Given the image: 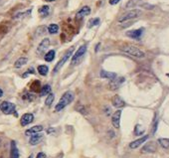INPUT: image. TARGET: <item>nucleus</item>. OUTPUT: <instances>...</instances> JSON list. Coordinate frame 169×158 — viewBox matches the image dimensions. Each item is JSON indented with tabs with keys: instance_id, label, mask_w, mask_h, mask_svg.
<instances>
[{
	"instance_id": "31",
	"label": "nucleus",
	"mask_w": 169,
	"mask_h": 158,
	"mask_svg": "<svg viewBox=\"0 0 169 158\" xmlns=\"http://www.w3.org/2000/svg\"><path fill=\"white\" fill-rule=\"evenodd\" d=\"M23 99H28V101H32V99H34V96H32V94H25V96L23 97Z\"/></svg>"
},
{
	"instance_id": "17",
	"label": "nucleus",
	"mask_w": 169,
	"mask_h": 158,
	"mask_svg": "<svg viewBox=\"0 0 169 158\" xmlns=\"http://www.w3.org/2000/svg\"><path fill=\"white\" fill-rule=\"evenodd\" d=\"M43 138V135L40 133H36V134H33V135H31L30 137V140H29V143L31 145H37V144L42 140Z\"/></svg>"
},
{
	"instance_id": "35",
	"label": "nucleus",
	"mask_w": 169,
	"mask_h": 158,
	"mask_svg": "<svg viewBox=\"0 0 169 158\" xmlns=\"http://www.w3.org/2000/svg\"><path fill=\"white\" fill-rule=\"evenodd\" d=\"M133 22H129V23H126V24H123V26H121V28H126V27H128L129 25H131Z\"/></svg>"
},
{
	"instance_id": "6",
	"label": "nucleus",
	"mask_w": 169,
	"mask_h": 158,
	"mask_svg": "<svg viewBox=\"0 0 169 158\" xmlns=\"http://www.w3.org/2000/svg\"><path fill=\"white\" fill-rule=\"evenodd\" d=\"M0 109L5 114H11L15 112V104L9 102H3L0 104Z\"/></svg>"
},
{
	"instance_id": "18",
	"label": "nucleus",
	"mask_w": 169,
	"mask_h": 158,
	"mask_svg": "<svg viewBox=\"0 0 169 158\" xmlns=\"http://www.w3.org/2000/svg\"><path fill=\"white\" fill-rule=\"evenodd\" d=\"M100 76L101 78H103V79H108V80H111L113 81L118 76H116V73H111V72H106V71H101L100 73Z\"/></svg>"
},
{
	"instance_id": "3",
	"label": "nucleus",
	"mask_w": 169,
	"mask_h": 158,
	"mask_svg": "<svg viewBox=\"0 0 169 158\" xmlns=\"http://www.w3.org/2000/svg\"><path fill=\"white\" fill-rule=\"evenodd\" d=\"M142 14V11L139 9H132V10H129L127 11L126 13H124L123 15H121V17L118 18V22L119 23H123V22H126V21H128V20H131V19H135V18L139 17L140 15Z\"/></svg>"
},
{
	"instance_id": "29",
	"label": "nucleus",
	"mask_w": 169,
	"mask_h": 158,
	"mask_svg": "<svg viewBox=\"0 0 169 158\" xmlns=\"http://www.w3.org/2000/svg\"><path fill=\"white\" fill-rule=\"evenodd\" d=\"M59 31V26L57 24H51L48 27V32L50 34H56Z\"/></svg>"
},
{
	"instance_id": "25",
	"label": "nucleus",
	"mask_w": 169,
	"mask_h": 158,
	"mask_svg": "<svg viewBox=\"0 0 169 158\" xmlns=\"http://www.w3.org/2000/svg\"><path fill=\"white\" fill-rule=\"evenodd\" d=\"M158 143L160 144L161 147L167 149L169 148V138H159L158 139Z\"/></svg>"
},
{
	"instance_id": "38",
	"label": "nucleus",
	"mask_w": 169,
	"mask_h": 158,
	"mask_svg": "<svg viewBox=\"0 0 169 158\" xmlns=\"http://www.w3.org/2000/svg\"><path fill=\"white\" fill-rule=\"evenodd\" d=\"M1 144H2V139L0 138V146H1Z\"/></svg>"
},
{
	"instance_id": "2",
	"label": "nucleus",
	"mask_w": 169,
	"mask_h": 158,
	"mask_svg": "<svg viewBox=\"0 0 169 158\" xmlns=\"http://www.w3.org/2000/svg\"><path fill=\"white\" fill-rule=\"evenodd\" d=\"M74 97H75V96H74V93H73V92H71V91L66 92V93L62 96L59 102L55 107V110L56 112H60V110L65 109L67 105H69L73 101H74Z\"/></svg>"
},
{
	"instance_id": "14",
	"label": "nucleus",
	"mask_w": 169,
	"mask_h": 158,
	"mask_svg": "<svg viewBox=\"0 0 169 158\" xmlns=\"http://www.w3.org/2000/svg\"><path fill=\"white\" fill-rule=\"evenodd\" d=\"M148 139V135H144L142 136V137H140L138 139H136V140L132 141L130 144H129V147H130L131 149H135L137 148V147H139L140 145H141L142 143H144L145 141H146Z\"/></svg>"
},
{
	"instance_id": "10",
	"label": "nucleus",
	"mask_w": 169,
	"mask_h": 158,
	"mask_svg": "<svg viewBox=\"0 0 169 158\" xmlns=\"http://www.w3.org/2000/svg\"><path fill=\"white\" fill-rule=\"evenodd\" d=\"M49 46H50V40H49L48 38L43 39L42 42L39 44V46H38V48H37V53H38L39 55L43 54V53L49 48Z\"/></svg>"
},
{
	"instance_id": "11",
	"label": "nucleus",
	"mask_w": 169,
	"mask_h": 158,
	"mask_svg": "<svg viewBox=\"0 0 169 158\" xmlns=\"http://www.w3.org/2000/svg\"><path fill=\"white\" fill-rule=\"evenodd\" d=\"M34 120V115L32 114H25L22 115L21 119H20V123L22 126H26L30 124L31 122H33Z\"/></svg>"
},
{
	"instance_id": "30",
	"label": "nucleus",
	"mask_w": 169,
	"mask_h": 158,
	"mask_svg": "<svg viewBox=\"0 0 169 158\" xmlns=\"http://www.w3.org/2000/svg\"><path fill=\"white\" fill-rule=\"evenodd\" d=\"M100 24V19L98 18H93V19H91L89 21V24H88V27H93V26H97Z\"/></svg>"
},
{
	"instance_id": "5",
	"label": "nucleus",
	"mask_w": 169,
	"mask_h": 158,
	"mask_svg": "<svg viewBox=\"0 0 169 158\" xmlns=\"http://www.w3.org/2000/svg\"><path fill=\"white\" fill-rule=\"evenodd\" d=\"M74 49H75V47H74V46H72L71 48H70V49L66 52V54L64 55L63 58H62V59L60 60V61H59L58 63H57V65L55 66V68H54V70H53V72H54V73L56 74L60 69H61L62 67H63V65L68 61V59H69V58L72 56L73 52H74Z\"/></svg>"
},
{
	"instance_id": "16",
	"label": "nucleus",
	"mask_w": 169,
	"mask_h": 158,
	"mask_svg": "<svg viewBox=\"0 0 169 158\" xmlns=\"http://www.w3.org/2000/svg\"><path fill=\"white\" fill-rule=\"evenodd\" d=\"M42 130H43V126L42 125H35V126H33V127H31V128H29V129L26 130L25 134H26V135H28V136H31V135H33V134L41 132Z\"/></svg>"
},
{
	"instance_id": "27",
	"label": "nucleus",
	"mask_w": 169,
	"mask_h": 158,
	"mask_svg": "<svg viewBox=\"0 0 169 158\" xmlns=\"http://www.w3.org/2000/svg\"><path fill=\"white\" fill-rule=\"evenodd\" d=\"M51 92V87L49 85H46L44 86L42 89H41V92H40V96L41 97H44V96H47V94H49Z\"/></svg>"
},
{
	"instance_id": "26",
	"label": "nucleus",
	"mask_w": 169,
	"mask_h": 158,
	"mask_svg": "<svg viewBox=\"0 0 169 158\" xmlns=\"http://www.w3.org/2000/svg\"><path fill=\"white\" fill-rule=\"evenodd\" d=\"M48 71H49V68L45 65H40L38 67V73L42 76H46L47 73H48Z\"/></svg>"
},
{
	"instance_id": "37",
	"label": "nucleus",
	"mask_w": 169,
	"mask_h": 158,
	"mask_svg": "<svg viewBox=\"0 0 169 158\" xmlns=\"http://www.w3.org/2000/svg\"><path fill=\"white\" fill-rule=\"evenodd\" d=\"M2 96H3V91H2V89H0V97H1Z\"/></svg>"
},
{
	"instance_id": "33",
	"label": "nucleus",
	"mask_w": 169,
	"mask_h": 158,
	"mask_svg": "<svg viewBox=\"0 0 169 158\" xmlns=\"http://www.w3.org/2000/svg\"><path fill=\"white\" fill-rule=\"evenodd\" d=\"M36 158H46V154L44 152H39Z\"/></svg>"
},
{
	"instance_id": "28",
	"label": "nucleus",
	"mask_w": 169,
	"mask_h": 158,
	"mask_svg": "<svg viewBox=\"0 0 169 158\" xmlns=\"http://www.w3.org/2000/svg\"><path fill=\"white\" fill-rule=\"evenodd\" d=\"M54 99H55V94H49L48 97H47L46 99H45V104L48 105V107H50V105L53 104Z\"/></svg>"
},
{
	"instance_id": "1",
	"label": "nucleus",
	"mask_w": 169,
	"mask_h": 158,
	"mask_svg": "<svg viewBox=\"0 0 169 158\" xmlns=\"http://www.w3.org/2000/svg\"><path fill=\"white\" fill-rule=\"evenodd\" d=\"M121 51L126 53V55H128V56L134 57L136 59H143V58H145V53L142 50H140L135 46H131V45H124L123 47H121Z\"/></svg>"
},
{
	"instance_id": "39",
	"label": "nucleus",
	"mask_w": 169,
	"mask_h": 158,
	"mask_svg": "<svg viewBox=\"0 0 169 158\" xmlns=\"http://www.w3.org/2000/svg\"><path fill=\"white\" fill-rule=\"evenodd\" d=\"M46 1H48V2H51V1H54V0H46Z\"/></svg>"
},
{
	"instance_id": "40",
	"label": "nucleus",
	"mask_w": 169,
	"mask_h": 158,
	"mask_svg": "<svg viewBox=\"0 0 169 158\" xmlns=\"http://www.w3.org/2000/svg\"><path fill=\"white\" fill-rule=\"evenodd\" d=\"M28 158H33V156H32V155H30V156L28 157Z\"/></svg>"
},
{
	"instance_id": "22",
	"label": "nucleus",
	"mask_w": 169,
	"mask_h": 158,
	"mask_svg": "<svg viewBox=\"0 0 169 158\" xmlns=\"http://www.w3.org/2000/svg\"><path fill=\"white\" fill-rule=\"evenodd\" d=\"M141 4V0H128V2L126 5V8H132L134 6H137V5Z\"/></svg>"
},
{
	"instance_id": "34",
	"label": "nucleus",
	"mask_w": 169,
	"mask_h": 158,
	"mask_svg": "<svg viewBox=\"0 0 169 158\" xmlns=\"http://www.w3.org/2000/svg\"><path fill=\"white\" fill-rule=\"evenodd\" d=\"M119 1H121V0H110V4L111 5H116V4H118Z\"/></svg>"
},
{
	"instance_id": "9",
	"label": "nucleus",
	"mask_w": 169,
	"mask_h": 158,
	"mask_svg": "<svg viewBox=\"0 0 169 158\" xmlns=\"http://www.w3.org/2000/svg\"><path fill=\"white\" fill-rule=\"evenodd\" d=\"M121 110H116V112L111 117V123H113V127L118 129L121 126Z\"/></svg>"
},
{
	"instance_id": "21",
	"label": "nucleus",
	"mask_w": 169,
	"mask_h": 158,
	"mask_svg": "<svg viewBox=\"0 0 169 158\" xmlns=\"http://www.w3.org/2000/svg\"><path fill=\"white\" fill-rule=\"evenodd\" d=\"M76 110H77V112H79L80 114H84V115L89 114V112H90L89 109H88L86 105H83V104H79V105H78V107H76Z\"/></svg>"
},
{
	"instance_id": "36",
	"label": "nucleus",
	"mask_w": 169,
	"mask_h": 158,
	"mask_svg": "<svg viewBox=\"0 0 169 158\" xmlns=\"http://www.w3.org/2000/svg\"><path fill=\"white\" fill-rule=\"evenodd\" d=\"M111 110L110 107H106V115H111Z\"/></svg>"
},
{
	"instance_id": "13",
	"label": "nucleus",
	"mask_w": 169,
	"mask_h": 158,
	"mask_svg": "<svg viewBox=\"0 0 169 158\" xmlns=\"http://www.w3.org/2000/svg\"><path fill=\"white\" fill-rule=\"evenodd\" d=\"M142 32H143V28L136 29V30H131L126 32V36L132 39H139L142 35Z\"/></svg>"
},
{
	"instance_id": "32",
	"label": "nucleus",
	"mask_w": 169,
	"mask_h": 158,
	"mask_svg": "<svg viewBox=\"0 0 169 158\" xmlns=\"http://www.w3.org/2000/svg\"><path fill=\"white\" fill-rule=\"evenodd\" d=\"M140 6H141V7H143V8H146V9H152V8H153V6H152V5L147 4V3L141 4V5H140Z\"/></svg>"
},
{
	"instance_id": "7",
	"label": "nucleus",
	"mask_w": 169,
	"mask_h": 158,
	"mask_svg": "<svg viewBox=\"0 0 169 158\" xmlns=\"http://www.w3.org/2000/svg\"><path fill=\"white\" fill-rule=\"evenodd\" d=\"M156 150H157L156 142L150 141V142H147V143L142 147L141 152L142 153H154V152H156Z\"/></svg>"
},
{
	"instance_id": "15",
	"label": "nucleus",
	"mask_w": 169,
	"mask_h": 158,
	"mask_svg": "<svg viewBox=\"0 0 169 158\" xmlns=\"http://www.w3.org/2000/svg\"><path fill=\"white\" fill-rule=\"evenodd\" d=\"M90 13H91V8H90V7L89 6H84L82 9L78 11L77 15H76V18H77V19H81V18L90 15Z\"/></svg>"
},
{
	"instance_id": "24",
	"label": "nucleus",
	"mask_w": 169,
	"mask_h": 158,
	"mask_svg": "<svg viewBox=\"0 0 169 158\" xmlns=\"http://www.w3.org/2000/svg\"><path fill=\"white\" fill-rule=\"evenodd\" d=\"M55 55H56L55 50H51V51H49V52L45 55V61H47V62H52V61L54 60V58H55Z\"/></svg>"
},
{
	"instance_id": "8",
	"label": "nucleus",
	"mask_w": 169,
	"mask_h": 158,
	"mask_svg": "<svg viewBox=\"0 0 169 158\" xmlns=\"http://www.w3.org/2000/svg\"><path fill=\"white\" fill-rule=\"evenodd\" d=\"M124 81L126 80H124L123 77H121V78L116 77L114 80H113L110 84H108V89H110L111 91H114V89H118L119 87L123 85V84L124 83Z\"/></svg>"
},
{
	"instance_id": "23",
	"label": "nucleus",
	"mask_w": 169,
	"mask_h": 158,
	"mask_svg": "<svg viewBox=\"0 0 169 158\" xmlns=\"http://www.w3.org/2000/svg\"><path fill=\"white\" fill-rule=\"evenodd\" d=\"M49 11H50V7L48 5H44V6H42L39 9V13H40V15L42 17H46L49 14Z\"/></svg>"
},
{
	"instance_id": "4",
	"label": "nucleus",
	"mask_w": 169,
	"mask_h": 158,
	"mask_svg": "<svg viewBox=\"0 0 169 158\" xmlns=\"http://www.w3.org/2000/svg\"><path fill=\"white\" fill-rule=\"evenodd\" d=\"M86 52H87V45H82V46L77 50V52L75 53L74 57L72 58L71 65L75 66V65L79 64L81 62V60L83 59V57H84V55L86 54Z\"/></svg>"
},
{
	"instance_id": "20",
	"label": "nucleus",
	"mask_w": 169,
	"mask_h": 158,
	"mask_svg": "<svg viewBox=\"0 0 169 158\" xmlns=\"http://www.w3.org/2000/svg\"><path fill=\"white\" fill-rule=\"evenodd\" d=\"M27 62H28L27 58H26V57H21V58H19V59H18L16 62H15L14 67L16 68V69H19V68H21L22 66H24Z\"/></svg>"
},
{
	"instance_id": "12",
	"label": "nucleus",
	"mask_w": 169,
	"mask_h": 158,
	"mask_svg": "<svg viewBox=\"0 0 169 158\" xmlns=\"http://www.w3.org/2000/svg\"><path fill=\"white\" fill-rule=\"evenodd\" d=\"M111 104H113L114 107H118V109L123 107L124 105H126V102H124V101L119 96H114L113 99H111Z\"/></svg>"
},
{
	"instance_id": "19",
	"label": "nucleus",
	"mask_w": 169,
	"mask_h": 158,
	"mask_svg": "<svg viewBox=\"0 0 169 158\" xmlns=\"http://www.w3.org/2000/svg\"><path fill=\"white\" fill-rule=\"evenodd\" d=\"M10 158H19V151L17 149L15 141H11V150H10Z\"/></svg>"
}]
</instances>
